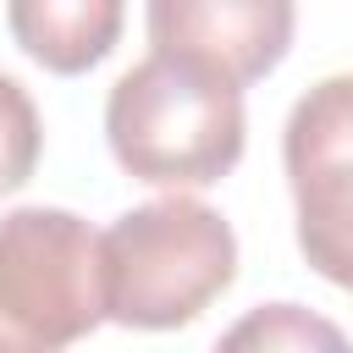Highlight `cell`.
<instances>
[{
    "label": "cell",
    "instance_id": "obj_1",
    "mask_svg": "<svg viewBox=\"0 0 353 353\" xmlns=\"http://www.w3.org/2000/svg\"><path fill=\"white\" fill-rule=\"evenodd\" d=\"M105 138L132 182L210 188L243 160V88L193 61L149 50L132 72L116 77L105 99Z\"/></svg>",
    "mask_w": 353,
    "mask_h": 353
},
{
    "label": "cell",
    "instance_id": "obj_2",
    "mask_svg": "<svg viewBox=\"0 0 353 353\" xmlns=\"http://www.w3.org/2000/svg\"><path fill=\"white\" fill-rule=\"evenodd\" d=\"M237 281V237L221 210L171 188L110 221L105 232V303L116 325L176 331L193 325Z\"/></svg>",
    "mask_w": 353,
    "mask_h": 353
},
{
    "label": "cell",
    "instance_id": "obj_7",
    "mask_svg": "<svg viewBox=\"0 0 353 353\" xmlns=\"http://www.w3.org/2000/svg\"><path fill=\"white\" fill-rule=\"evenodd\" d=\"M39 149H44L39 105L28 99V88H22L17 77L0 72V193H17V188L33 176Z\"/></svg>",
    "mask_w": 353,
    "mask_h": 353
},
{
    "label": "cell",
    "instance_id": "obj_4",
    "mask_svg": "<svg viewBox=\"0 0 353 353\" xmlns=\"http://www.w3.org/2000/svg\"><path fill=\"white\" fill-rule=\"evenodd\" d=\"M281 165L309 270L353 292V72L320 77L292 105Z\"/></svg>",
    "mask_w": 353,
    "mask_h": 353
},
{
    "label": "cell",
    "instance_id": "obj_3",
    "mask_svg": "<svg viewBox=\"0 0 353 353\" xmlns=\"http://www.w3.org/2000/svg\"><path fill=\"white\" fill-rule=\"evenodd\" d=\"M105 320V232L55 204L0 215V353H55Z\"/></svg>",
    "mask_w": 353,
    "mask_h": 353
},
{
    "label": "cell",
    "instance_id": "obj_5",
    "mask_svg": "<svg viewBox=\"0 0 353 353\" xmlns=\"http://www.w3.org/2000/svg\"><path fill=\"white\" fill-rule=\"evenodd\" d=\"M149 44L237 88L270 77L298 28V0H149Z\"/></svg>",
    "mask_w": 353,
    "mask_h": 353
},
{
    "label": "cell",
    "instance_id": "obj_6",
    "mask_svg": "<svg viewBox=\"0 0 353 353\" xmlns=\"http://www.w3.org/2000/svg\"><path fill=\"white\" fill-rule=\"evenodd\" d=\"M127 22V0H6V28L17 50L55 72V77H83L99 66Z\"/></svg>",
    "mask_w": 353,
    "mask_h": 353
},
{
    "label": "cell",
    "instance_id": "obj_8",
    "mask_svg": "<svg viewBox=\"0 0 353 353\" xmlns=\"http://www.w3.org/2000/svg\"><path fill=\"white\" fill-rule=\"evenodd\" d=\"M226 342H232V347H243V342H265V347H276V342H331V347H336L342 331L309 320L298 303H270L265 314H254V320H243L237 331H226Z\"/></svg>",
    "mask_w": 353,
    "mask_h": 353
}]
</instances>
